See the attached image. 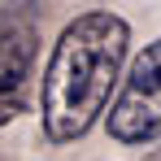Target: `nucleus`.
<instances>
[{"label":"nucleus","mask_w":161,"mask_h":161,"mask_svg":"<svg viewBox=\"0 0 161 161\" xmlns=\"http://www.w3.org/2000/svg\"><path fill=\"white\" fill-rule=\"evenodd\" d=\"M126 48L131 26L113 9H87L65 22L39 83V122L48 144H74L100 122L122 79Z\"/></svg>","instance_id":"nucleus-1"},{"label":"nucleus","mask_w":161,"mask_h":161,"mask_svg":"<svg viewBox=\"0 0 161 161\" xmlns=\"http://www.w3.org/2000/svg\"><path fill=\"white\" fill-rule=\"evenodd\" d=\"M109 109V135L118 144H153L161 135V35L144 44V53L131 61L126 79L118 87Z\"/></svg>","instance_id":"nucleus-2"},{"label":"nucleus","mask_w":161,"mask_h":161,"mask_svg":"<svg viewBox=\"0 0 161 161\" xmlns=\"http://www.w3.org/2000/svg\"><path fill=\"white\" fill-rule=\"evenodd\" d=\"M39 53V31L35 22L18 18L9 26H0V126H9L31 96V70Z\"/></svg>","instance_id":"nucleus-3"}]
</instances>
